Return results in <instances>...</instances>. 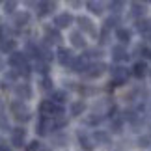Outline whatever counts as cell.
Instances as JSON below:
<instances>
[{
  "instance_id": "obj_1",
  "label": "cell",
  "mask_w": 151,
  "mask_h": 151,
  "mask_svg": "<svg viewBox=\"0 0 151 151\" xmlns=\"http://www.w3.org/2000/svg\"><path fill=\"white\" fill-rule=\"evenodd\" d=\"M39 114H41V118L56 119L58 116H63V114H65V110H63L62 104H56L54 101L45 99V101L39 103Z\"/></svg>"
},
{
  "instance_id": "obj_2",
  "label": "cell",
  "mask_w": 151,
  "mask_h": 151,
  "mask_svg": "<svg viewBox=\"0 0 151 151\" xmlns=\"http://www.w3.org/2000/svg\"><path fill=\"white\" fill-rule=\"evenodd\" d=\"M9 112L13 114V118L19 121V123H26V121H30L32 118V110L28 108V104L26 103H22V101H11L9 104Z\"/></svg>"
},
{
  "instance_id": "obj_3",
  "label": "cell",
  "mask_w": 151,
  "mask_h": 151,
  "mask_svg": "<svg viewBox=\"0 0 151 151\" xmlns=\"http://www.w3.org/2000/svg\"><path fill=\"white\" fill-rule=\"evenodd\" d=\"M110 75H112V82H114V86L118 88V86L127 84L131 71H129L127 67H123V65H114L112 69H110Z\"/></svg>"
},
{
  "instance_id": "obj_4",
  "label": "cell",
  "mask_w": 151,
  "mask_h": 151,
  "mask_svg": "<svg viewBox=\"0 0 151 151\" xmlns=\"http://www.w3.org/2000/svg\"><path fill=\"white\" fill-rule=\"evenodd\" d=\"M8 65L13 67V71H21V69L28 67V56H26V52H13V54H9Z\"/></svg>"
},
{
  "instance_id": "obj_5",
  "label": "cell",
  "mask_w": 151,
  "mask_h": 151,
  "mask_svg": "<svg viewBox=\"0 0 151 151\" xmlns=\"http://www.w3.org/2000/svg\"><path fill=\"white\" fill-rule=\"evenodd\" d=\"M56 58H58V63H60L62 67H71L77 56L73 54V50H71V49H67V47H60V49L56 50Z\"/></svg>"
},
{
  "instance_id": "obj_6",
  "label": "cell",
  "mask_w": 151,
  "mask_h": 151,
  "mask_svg": "<svg viewBox=\"0 0 151 151\" xmlns=\"http://www.w3.org/2000/svg\"><path fill=\"white\" fill-rule=\"evenodd\" d=\"M77 22H78L80 32L82 34H88V36H91V37H99V32H97V28H95V24H93L91 19L80 15V17H77Z\"/></svg>"
},
{
  "instance_id": "obj_7",
  "label": "cell",
  "mask_w": 151,
  "mask_h": 151,
  "mask_svg": "<svg viewBox=\"0 0 151 151\" xmlns=\"http://www.w3.org/2000/svg\"><path fill=\"white\" fill-rule=\"evenodd\" d=\"M13 91H15V95H17V99H19V101L32 99V88H30V84H28V82H17L13 86Z\"/></svg>"
},
{
  "instance_id": "obj_8",
  "label": "cell",
  "mask_w": 151,
  "mask_h": 151,
  "mask_svg": "<svg viewBox=\"0 0 151 151\" xmlns=\"http://www.w3.org/2000/svg\"><path fill=\"white\" fill-rule=\"evenodd\" d=\"M77 138H78V146L82 147L84 151H93V149H95V142H93V138H91L86 131L78 129V131H77Z\"/></svg>"
},
{
  "instance_id": "obj_9",
  "label": "cell",
  "mask_w": 151,
  "mask_h": 151,
  "mask_svg": "<svg viewBox=\"0 0 151 151\" xmlns=\"http://www.w3.org/2000/svg\"><path fill=\"white\" fill-rule=\"evenodd\" d=\"M24 142H26V129L24 127H15V129H11V146L22 147Z\"/></svg>"
},
{
  "instance_id": "obj_10",
  "label": "cell",
  "mask_w": 151,
  "mask_h": 151,
  "mask_svg": "<svg viewBox=\"0 0 151 151\" xmlns=\"http://www.w3.org/2000/svg\"><path fill=\"white\" fill-rule=\"evenodd\" d=\"M108 69V65L104 62H93V63H90V67H88V71H86L84 75L88 78H99L101 75L104 73Z\"/></svg>"
},
{
  "instance_id": "obj_11",
  "label": "cell",
  "mask_w": 151,
  "mask_h": 151,
  "mask_svg": "<svg viewBox=\"0 0 151 151\" xmlns=\"http://www.w3.org/2000/svg\"><path fill=\"white\" fill-rule=\"evenodd\" d=\"M62 34H60V30H58L56 26H50V24H47L45 26V43L47 45H52V43H62Z\"/></svg>"
},
{
  "instance_id": "obj_12",
  "label": "cell",
  "mask_w": 151,
  "mask_h": 151,
  "mask_svg": "<svg viewBox=\"0 0 151 151\" xmlns=\"http://www.w3.org/2000/svg\"><path fill=\"white\" fill-rule=\"evenodd\" d=\"M50 129L54 131V119H47V118H39L37 121V127H36V132L39 136H49L50 134Z\"/></svg>"
},
{
  "instance_id": "obj_13",
  "label": "cell",
  "mask_w": 151,
  "mask_h": 151,
  "mask_svg": "<svg viewBox=\"0 0 151 151\" xmlns=\"http://www.w3.org/2000/svg\"><path fill=\"white\" fill-rule=\"evenodd\" d=\"M73 21H75V17H73L71 13H67V11H63V13H58V15L54 17V26L58 28V30H62V28L71 26Z\"/></svg>"
},
{
  "instance_id": "obj_14",
  "label": "cell",
  "mask_w": 151,
  "mask_h": 151,
  "mask_svg": "<svg viewBox=\"0 0 151 151\" xmlns=\"http://www.w3.org/2000/svg\"><path fill=\"white\" fill-rule=\"evenodd\" d=\"M88 67H90V62H88V58L82 54V56H77V58H75L73 65L69 67V69L75 71V73H86V71H88Z\"/></svg>"
},
{
  "instance_id": "obj_15",
  "label": "cell",
  "mask_w": 151,
  "mask_h": 151,
  "mask_svg": "<svg viewBox=\"0 0 151 151\" xmlns=\"http://www.w3.org/2000/svg\"><path fill=\"white\" fill-rule=\"evenodd\" d=\"M91 138H93V142L97 146H110V144H112V136H110L106 131H95L93 134H91Z\"/></svg>"
},
{
  "instance_id": "obj_16",
  "label": "cell",
  "mask_w": 151,
  "mask_h": 151,
  "mask_svg": "<svg viewBox=\"0 0 151 151\" xmlns=\"http://www.w3.org/2000/svg\"><path fill=\"white\" fill-rule=\"evenodd\" d=\"M131 54L127 52V49L123 47V45H116V47H112V60L114 62H125L129 60Z\"/></svg>"
},
{
  "instance_id": "obj_17",
  "label": "cell",
  "mask_w": 151,
  "mask_h": 151,
  "mask_svg": "<svg viewBox=\"0 0 151 151\" xmlns=\"http://www.w3.org/2000/svg\"><path fill=\"white\" fill-rule=\"evenodd\" d=\"M69 39H71V45L75 49H86V39H84V34L80 32V30H75L71 32V36H69Z\"/></svg>"
},
{
  "instance_id": "obj_18",
  "label": "cell",
  "mask_w": 151,
  "mask_h": 151,
  "mask_svg": "<svg viewBox=\"0 0 151 151\" xmlns=\"http://www.w3.org/2000/svg\"><path fill=\"white\" fill-rule=\"evenodd\" d=\"M0 52H2V54H13V52H17V41L11 39V37L2 39V41H0Z\"/></svg>"
},
{
  "instance_id": "obj_19",
  "label": "cell",
  "mask_w": 151,
  "mask_h": 151,
  "mask_svg": "<svg viewBox=\"0 0 151 151\" xmlns=\"http://www.w3.org/2000/svg\"><path fill=\"white\" fill-rule=\"evenodd\" d=\"M28 22H30V13H28V11H17V13L13 15V24L17 28L26 26Z\"/></svg>"
},
{
  "instance_id": "obj_20",
  "label": "cell",
  "mask_w": 151,
  "mask_h": 151,
  "mask_svg": "<svg viewBox=\"0 0 151 151\" xmlns=\"http://www.w3.org/2000/svg\"><path fill=\"white\" fill-rule=\"evenodd\" d=\"M131 73L134 75L136 78H144L147 75V63L144 62V60H138L134 65H132V69H131Z\"/></svg>"
},
{
  "instance_id": "obj_21",
  "label": "cell",
  "mask_w": 151,
  "mask_h": 151,
  "mask_svg": "<svg viewBox=\"0 0 151 151\" xmlns=\"http://www.w3.org/2000/svg\"><path fill=\"white\" fill-rule=\"evenodd\" d=\"M146 11H147L146 4H142V2H132L131 4V15L134 17V19H138V21L146 15Z\"/></svg>"
},
{
  "instance_id": "obj_22",
  "label": "cell",
  "mask_w": 151,
  "mask_h": 151,
  "mask_svg": "<svg viewBox=\"0 0 151 151\" xmlns=\"http://www.w3.org/2000/svg\"><path fill=\"white\" fill-rule=\"evenodd\" d=\"M136 30H138V34H142V37L144 36H149V34H151V19H140V21H136Z\"/></svg>"
},
{
  "instance_id": "obj_23",
  "label": "cell",
  "mask_w": 151,
  "mask_h": 151,
  "mask_svg": "<svg viewBox=\"0 0 151 151\" xmlns=\"http://www.w3.org/2000/svg\"><path fill=\"white\" fill-rule=\"evenodd\" d=\"M86 8H88L93 15H103V11H104L103 2H95V0H88V2H86Z\"/></svg>"
},
{
  "instance_id": "obj_24",
  "label": "cell",
  "mask_w": 151,
  "mask_h": 151,
  "mask_svg": "<svg viewBox=\"0 0 151 151\" xmlns=\"http://www.w3.org/2000/svg\"><path fill=\"white\" fill-rule=\"evenodd\" d=\"M86 103L84 101H75L73 104H71V116H75V118H78V116H82L84 112H86Z\"/></svg>"
},
{
  "instance_id": "obj_25",
  "label": "cell",
  "mask_w": 151,
  "mask_h": 151,
  "mask_svg": "<svg viewBox=\"0 0 151 151\" xmlns=\"http://www.w3.org/2000/svg\"><path fill=\"white\" fill-rule=\"evenodd\" d=\"M50 101H54L56 104H63L67 101V91H63V90H54L50 93Z\"/></svg>"
},
{
  "instance_id": "obj_26",
  "label": "cell",
  "mask_w": 151,
  "mask_h": 151,
  "mask_svg": "<svg viewBox=\"0 0 151 151\" xmlns=\"http://www.w3.org/2000/svg\"><path fill=\"white\" fill-rule=\"evenodd\" d=\"M37 8H39V15H47L56 9V2H37Z\"/></svg>"
},
{
  "instance_id": "obj_27",
  "label": "cell",
  "mask_w": 151,
  "mask_h": 151,
  "mask_svg": "<svg viewBox=\"0 0 151 151\" xmlns=\"http://www.w3.org/2000/svg\"><path fill=\"white\" fill-rule=\"evenodd\" d=\"M116 39H119L121 45L129 43L131 41V30H127V28H119V30H116Z\"/></svg>"
},
{
  "instance_id": "obj_28",
  "label": "cell",
  "mask_w": 151,
  "mask_h": 151,
  "mask_svg": "<svg viewBox=\"0 0 151 151\" xmlns=\"http://www.w3.org/2000/svg\"><path fill=\"white\" fill-rule=\"evenodd\" d=\"M119 17L118 15H112V17H108V19H104V28H108V30H112V28H116V30H119Z\"/></svg>"
},
{
  "instance_id": "obj_29",
  "label": "cell",
  "mask_w": 151,
  "mask_h": 151,
  "mask_svg": "<svg viewBox=\"0 0 151 151\" xmlns=\"http://www.w3.org/2000/svg\"><path fill=\"white\" fill-rule=\"evenodd\" d=\"M101 121H103V116L101 114H88L84 118V123L86 125H99Z\"/></svg>"
},
{
  "instance_id": "obj_30",
  "label": "cell",
  "mask_w": 151,
  "mask_h": 151,
  "mask_svg": "<svg viewBox=\"0 0 151 151\" xmlns=\"http://www.w3.org/2000/svg\"><path fill=\"white\" fill-rule=\"evenodd\" d=\"M110 129H112V132L119 134V132L123 131V118H114V119H112V125H110Z\"/></svg>"
},
{
  "instance_id": "obj_31",
  "label": "cell",
  "mask_w": 151,
  "mask_h": 151,
  "mask_svg": "<svg viewBox=\"0 0 151 151\" xmlns=\"http://www.w3.org/2000/svg\"><path fill=\"white\" fill-rule=\"evenodd\" d=\"M36 71H39L41 75H45V77H49V62H45V60H37L36 62Z\"/></svg>"
},
{
  "instance_id": "obj_32",
  "label": "cell",
  "mask_w": 151,
  "mask_h": 151,
  "mask_svg": "<svg viewBox=\"0 0 151 151\" xmlns=\"http://www.w3.org/2000/svg\"><path fill=\"white\" fill-rule=\"evenodd\" d=\"M108 8H110V11H112L114 15H118V13H121V11H123L125 4L119 2V0H116V2H110V4H108Z\"/></svg>"
},
{
  "instance_id": "obj_33",
  "label": "cell",
  "mask_w": 151,
  "mask_h": 151,
  "mask_svg": "<svg viewBox=\"0 0 151 151\" xmlns=\"http://www.w3.org/2000/svg\"><path fill=\"white\" fill-rule=\"evenodd\" d=\"M97 39H99V43H101V45H106V43L110 41V30L103 26V30L99 32V37H97Z\"/></svg>"
},
{
  "instance_id": "obj_34",
  "label": "cell",
  "mask_w": 151,
  "mask_h": 151,
  "mask_svg": "<svg viewBox=\"0 0 151 151\" xmlns=\"http://www.w3.org/2000/svg\"><path fill=\"white\" fill-rule=\"evenodd\" d=\"M0 131H11L9 121H8V116H6L4 112H0Z\"/></svg>"
},
{
  "instance_id": "obj_35",
  "label": "cell",
  "mask_w": 151,
  "mask_h": 151,
  "mask_svg": "<svg viewBox=\"0 0 151 151\" xmlns=\"http://www.w3.org/2000/svg\"><path fill=\"white\" fill-rule=\"evenodd\" d=\"M52 142H54V146H65L67 136L65 134H56V136H52Z\"/></svg>"
},
{
  "instance_id": "obj_36",
  "label": "cell",
  "mask_w": 151,
  "mask_h": 151,
  "mask_svg": "<svg viewBox=\"0 0 151 151\" xmlns=\"http://www.w3.org/2000/svg\"><path fill=\"white\" fill-rule=\"evenodd\" d=\"M15 8H17V2H15V0H9V2L4 4V11H6V13H13L15 15Z\"/></svg>"
},
{
  "instance_id": "obj_37",
  "label": "cell",
  "mask_w": 151,
  "mask_h": 151,
  "mask_svg": "<svg viewBox=\"0 0 151 151\" xmlns=\"http://www.w3.org/2000/svg\"><path fill=\"white\" fill-rule=\"evenodd\" d=\"M65 125H67V118H65V116H58V118L54 119V127H56V129H63Z\"/></svg>"
},
{
  "instance_id": "obj_38",
  "label": "cell",
  "mask_w": 151,
  "mask_h": 151,
  "mask_svg": "<svg viewBox=\"0 0 151 151\" xmlns=\"http://www.w3.org/2000/svg\"><path fill=\"white\" fill-rule=\"evenodd\" d=\"M84 56H86V58H101V56H103V50H101V49H90Z\"/></svg>"
},
{
  "instance_id": "obj_39",
  "label": "cell",
  "mask_w": 151,
  "mask_h": 151,
  "mask_svg": "<svg viewBox=\"0 0 151 151\" xmlns=\"http://www.w3.org/2000/svg\"><path fill=\"white\" fill-rule=\"evenodd\" d=\"M52 84H54V82H52L50 77H43V80H41V90H45V91L52 90Z\"/></svg>"
},
{
  "instance_id": "obj_40",
  "label": "cell",
  "mask_w": 151,
  "mask_h": 151,
  "mask_svg": "<svg viewBox=\"0 0 151 151\" xmlns=\"http://www.w3.org/2000/svg\"><path fill=\"white\" fill-rule=\"evenodd\" d=\"M138 146L140 147H149L151 146V136L147 134V136H140L138 138Z\"/></svg>"
},
{
  "instance_id": "obj_41",
  "label": "cell",
  "mask_w": 151,
  "mask_h": 151,
  "mask_svg": "<svg viewBox=\"0 0 151 151\" xmlns=\"http://www.w3.org/2000/svg\"><path fill=\"white\" fill-rule=\"evenodd\" d=\"M26 151H41V142H37V140H32V142L26 146Z\"/></svg>"
},
{
  "instance_id": "obj_42",
  "label": "cell",
  "mask_w": 151,
  "mask_h": 151,
  "mask_svg": "<svg viewBox=\"0 0 151 151\" xmlns=\"http://www.w3.org/2000/svg\"><path fill=\"white\" fill-rule=\"evenodd\" d=\"M4 36H6V28H4L2 24H0V41H2V39H6Z\"/></svg>"
},
{
  "instance_id": "obj_43",
  "label": "cell",
  "mask_w": 151,
  "mask_h": 151,
  "mask_svg": "<svg viewBox=\"0 0 151 151\" xmlns=\"http://www.w3.org/2000/svg\"><path fill=\"white\" fill-rule=\"evenodd\" d=\"M146 129H149V136H151V116L146 119Z\"/></svg>"
},
{
  "instance_id": "obj_44",
  "label": "cell",
  "mask_w": 151,
  "mask_h": 151,
  "mask_svg": "<svg viewBox=\"0 0 151 151\" xmlns=\"http://www.w3.org/2000/svg\"><path fill=\"white\" fill-rule=\"evenodd\" d=\"M6 147H8V146H6V142L2 140V138H0V151H4Z\"/></svg>"
},
{
  "instance_id": "obj_45",
  "label": "cell",
  "mask_w": 151,
  "mask_h": 151,
  "mask_svg": "<svg viewBox=\"0 0 151 151\" xmlns=\"http://www.w3.org/2000/svg\"><path fill=\"white\" fill-rule=\"evenodd\" d=\"M4 67H6V62L2 60V58H0V71H4Z\"/></svg>"
},
{
  "instance_id": "obj_46",
  "label": "cell",
  "mask_w": 151,
  "mask_h": 151,
  "mask_svg": "<svg viewBox=\"0 0 151 151\" xmlns=\"http://www.w3.org/2000/svg\"><path fill=\"white\" fill-rule=\"evenodd\" d=\"M144 39H146L147 43H151V34H149V36H144Z\"/></svg>"
}]
</instances>
